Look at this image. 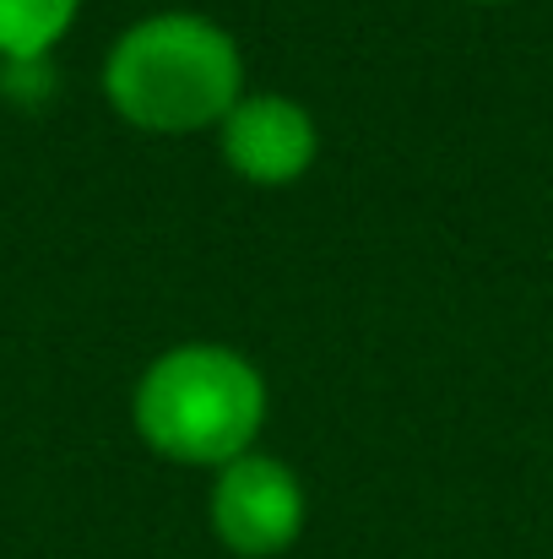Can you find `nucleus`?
<instances>
[{"label": "nucleus", "instance_id": "1", "mask_svg": "<svg viewBox=\"0 0 553 559\" xmlns=\"http://www.w3.org/2000/svg\"><path fill=\"white\" fill-rule=\"evenodd\" d=\"M104 104L153 136L217 131L250 93L239 38L206 11H147L104 55Z\"/></svg>", "mask_w": 553, "mask_h": 559}, {"label": "nucleus", "instance_id": "2", "mask_svg": "<svg viewBox=\"0 0 553 559\" xmlns=\"http://www.w3.org/2000/svg\"><path fill=\"white\" fill-rule=\"evenodd\" d=\"M266 374L228 343H175L131 391V424L142 445L175 467H228L255 451L266 429Z\"/></svg>", "mask_w": 553, "mask_h": 559}, {"label": "nucleus", "instance_id": "3", "mask_svg": "<svg viewBox=\"0 0 553 559\" xmlns=\"http://www.w3.org/2000/svg\"><path fill=\"white\" fill-rule=\"evenodd\" d=\"M206 522H212V538L228 555L239 559L288 555L304 538V522H310L304 478L272 451H244L239 462L212 473Z\"/></svg>", "mask_w": 553, "mask_h": 559}, {"label": "nucleus", "instance_id": "4", "mask_svg": "<svg viewBox=\"0 0 553 559\" xmlns=\"http://www.w3.org/2000/svg\"><path fill=\"white\" fill-rule=\"evenodd\" d=\"M217 153L233 180L261 190L299 186L321 158V126L315 115L272 87H250L217 126Z\"/></svg>", "mask_w": 553, "mask_h": 559}, {"label": "nucleus", "instance_id": "5", "mask_svg": "<svg viewBox=\"0 0 553 559\" xmlns=\"http://www.w3.org/2000/svg\"><path fill=\"white\" fill-rule=\"evenodd\" d=\"M82 0H0V60L44 66L49 49L76 27Z\"/></svg>", "mask_w": 553, "mask_h": 559}, {"label": "nucleus", "instance_id": "6", "mask_svg": "<svg viewBox=\"0 0 553 559\" xmlns=\"http://www.w3.org/2000/svg\"><path fill=\"white\" fill-rule=\"evenodd\" d=\"M478 5H500V0H478Z\"/></svg>", "mask_w": 553, "mask_h": 559}]
</instances>
